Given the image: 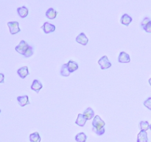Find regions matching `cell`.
I'll return each mask as SVG.
<instances>
[{
    "label": "cell",
    "mask_w": 151,
    "mask_h": 142,
    "mask_svg": "<svg viewBox=\"0 0 151 142\" xmlns=\"http://www.w3.org/2000/svg\"><path fill=\"white\" fill-rule=\"evenodd\" d=\"M106 125V123L104 121L102 120L99 115H96L94 116V120L92 121V126H93V131L98 135H102L105 133L106 130H105L104 127Z\"/></svg>",
    "instance_id": "1"
},
{
    "label": "cell",
    "mask_w": 151,
    "mask_h": 142,
    "mask_svg": "<svg viewBox=\"0 0 151 142\" xmlns=\"http://www.w3.org/2000/svg\"><path fill=\"white\" fill-rule=\"evenodd\" d=\"M42 87H43L42 84H41V83L37 79L34 80V81H32V85H31V89H32V90H34L35 92H36L37 93H39L40 90H41Z\"/></svg>",
    "instance_id": "11"
},
{
    "label": "cell",
    "mask_w": 151,
    "mask_h": 142,
    "mask_svg": "<svg viewBox=\"0 0 151 142\" xmlns=\"http://www.w3.org/2000/svg\"><path fill=\"white\" fill-rule=\"evenodd\" d=\"M98 64H100V68L102 70H106L111 67V63L109 62V59L106 56H103L101 59H100V60L98 61Z\"/></svg>",
    "instance_id": "4"
},
{
    "label": "cell",
    "mask_w": 151,
    "mask_h": 142,
    "mask_svg": "<svg viewBox=\"0 0 151 142\" xmlns=\"http://www.w3.org/2000/svg\"><path fill=\"white\" fill-rule=\"evenodd\" d=\"M144 105L147 108V109H149L150 110H151V97L148 98L147 100L145 101Z\"/></svg>",
    "instance_id": "23"
},
{
    "label": "cell",
    "mask_w": 151,
    "mask_h": 142,
    "mask_svg": "<svg viewBox=\"0 0 151 142\" xmlns=\"http://www.w3.org/2000/svg\"><path fill=\"white\" fill-rule=\"evenodd\" d=\"M150 130H151V124H150Z\"/></svg>",
    "instance_id": "28"
},
{
    "label": "cell",
    "mask_w": 151,
    "mask_h": 142,
    "mask_svg": "<svg viewBox=\"0 0 151 142\" xmlns=\"http://www.w3.org/2000/svg\"><path fill=\"white\" fill-rule=\"evenodd\" d=\"M149 84H150V85L151 86V78L149 79Z\"/></svg>",
    "instance_id": "27"
},
{
    "label": "cell",
    "mask_w": 151,
    "mask_h": 142,
    "mask_svg": "<svg viewBox=\"0 0 151 142\" xmlns=\"http://www.w3.org/2000/svg\"><path fill=\"white\" fill-rule=\"evenodd\" d=\"M28 12L29 11H28L27 7H26L25 6H23V7H18L17 8V13L21 18L27 17L28 15Z\"/></svg>",
    "instance_id": "14"
},
{
    "label": "cell",
    "mask_w": 151,
    "mask_h": 142,
    "mask_svg": "<svg viewBox=\"0 0 151 142\" xmlns=\"http://www.w3.org/2000/svg\"><path fill=\"white\" fill-rule=\"evenodd\" d=\"M0 112H1V109H0Z\"/></svg>",
    "instance_id": "29"
},
{
    "label": "cell",
    "mask_w": 151,
    "mask_h": 142,
    "mask_svg": "<svg viewBox=\"0 0 151 142\" xmlns=\"http://www.w3.org/2000/svg\"><path fill=\"white\" fill-rule=\"evenodd\" d=\"M17 101L18 103H19V104L21 106H26V105L30 104L29 101V97H28V96H27V95L22 96H18Z\"/></svg>",
    "instance_id": "8"
},
{
    "label": "cell",
    "mask_w": 151,
    "mask_h": 142,
    "mask_svg": "<svg viewBox=\"0 0 151 142\" xmlns=\"http://www.w3.org/2000/svg\"><path fill=\"white\" fill-rule=\"evenodd\" d=\"M86 118L85 116H84L83 114H78V118H77L76 121H75V124H78V126H80V127H84L86 124Z\"/></svg>",
    "instance_id": "9"
},
{
    "label": "cell",
    "mask_w": 151,
    "mask_h": 142,
    "mask_svg": "<svg viewBox=\"0 0 151 142\" xmlns=\"http://www.w3.org/2000/svg\"><path fill=\"white\" fill-rule=\"evenodd\" d=\"M19 25V24L18 22H9L7 23V26L10 29V33L12 35H15V34L20 32L21 30Z\"/></svg>",
    "instance_id": "3"
},
{
    "label": "cell",
    "mask_w": 151,
    "mask_h": 142,
    "mask_svg": "<svg viewBox=\"0 0 151 142\" xmlns=\"http://www.w3.org/2000/svg\"><path fill=\"white\" fill-rule=\"evenodd\" d=\"M137 142H148L147 132L140 131L137 135Z\"/></svg>",
    "instance_id": "12"
},
{
    "label": "cell",
    "mask_w": 151,
    "mask_h": 142,
    "mask_svg": "<svg viewBox=\"0 0 151 142\" xmlns=\"http://www.w3.org/2000/svg\"><path fill=\"white\" fill-rule=\"evenodd\" d=\"M86 139L87 136L84 133H80L75 136V140L77 142H86Z\"/></svg>",
    "instance_id": "20"
},
{
    "label": "cell",
    "mask_w": 151,
    "mask_h": 142,
    "mask_svg": "<svg viewBox=\"0 0 151 142\" xmlns=\"http://www.w3.org/2000/svg\"><path fill=\"white\" fill-rule=\"evenodd\" d=\"M17 73L22 78H26V76H27V75H29L28 67L27 66H25V67H22L19 68V69L17 70Z\"/></svg>",
    "instance_id": "10"
},
{
    "label": "cell",
    "mask_w": 151,
    "mask_h": 142,
    "mask_svg": "<svg viewBox=\"0 0 151 142\" xmlns=\"http://www.w3.org/2000/svg\"><path fill=\"white\" fill-rule=\"evenodd\" d=\"M67 66L69 70V72H75V70H77L78 69V63L74 62V61H69V62L67 63Z\"/></svg>",
    "instance_id": "17"
},
{
    "label": "cell",
    "mask_w": 151,
    "mask_h": 142,
    "mask_svg": "<svg viewBox=\"0 0 151 142\" xmlns=\"http://www.w3.org/2000/svg\"><path fill=\"white\" fill-rule=\"evenodd\" d=\"M76 41L78 43H79V44L85 46L88 44V39L84 33H81L76 37Z\"/></svg>",
    "instance_id": "6"
},
{
    "label": "cell",
    "mask_w": 151,
    "mask_h": 142,
    "mask_svg": "<svg viewBox=\"0 0 151 142\" xmlns=\"http://www.w3.org/2000/svg\"><path fill=\"white\" fill-rule=\"evenodd\" d=\"M142 28L147 33H151V21L150 22H148L147 25H145L144 27H142Z\"/></svg>",
    "instance_id": "24"
},
{
    "label": "cell",
    "mask_w": 151,
    "mask_h": 142,
    "mask_svg": "<svg viewBox=\"0 0 151 142\" xmlns=\"http://www.w3.org/2000/svg\"><path fill=\"white\" fill-rule=\"evenodd\" d=\"M41 29L43 30L44 33L48 34L50 33H52L55 30V26L54 25L49 23V22H44V25L41 26Z\"/></svg>",
    "instance_id": "5"
},
{
    "label": "cell",
    "mask_w": 151,
    "mask_h": 142,
    "mask_svg": "<svg viewBox=\"0 0 151 142\" xmlns=\"http://www.w3.org/2000/svg\"><path fill=\"white\" fill-rule=\"evenodd\" d=\"M29 141L30 142H41V136L39 133L35 132L29 135Z\"/></svg>",
    "instance_id": "19"
},
{
    "label": "cell",
    "mask_w": 151,
    "mask_h": 142,
    "mask_svg": "<svg viewBox=\"0 0 151 142\" xmlns=\"http://www.w3.org/2000/svg\"><path fill=\"white\" fill-rule=\"evenodd\" d=\"M71 72H69V70L68 68L67 64H64L61 66V68H60V75L64 77H67L70 75Z\"/></svg>",
    "instance_id": "18"
},
{
    "label": "cell",
    "mask_w": 151,
    "mask_h": 142,
    "mask_svg": "<svg viewBox=\"0 0 151 142\" xmlns=\"http://www.w3.org/2000/svg\"><path fill=\"white\" fill-rule=\"evenodd\" d=\"M83 114L84 116L86 118L87 120H91V118H94V112L91 107L87 108V109L84 111V112Z\"/></svg>",
    "instance_id": "16"
},
{
    "label": "cell",
    "mask_w": 151,
    "mask_h": 142,
    "mask_svg": "<svg viewBox=\"0 0 151 142\" xmlns=\"http://www.w3.org/2000/svg\"><path fill=\"white\" fill-rule=\"evenodd\" d=\"M118 62H120V63H129L131 62L130 56L128 53H125V52H121L119 55Z\"/></svg>",
    "instance_id": "7"
},
{
    "label": "cell",
    "mask_w": 151,
    "mask_h": 142,
    "mask_svg": "<svg viewBox=\"0 0 151 142\" xmlns=\"http://www.w3.org/2000/svg\"><path fill=\"white\" fill-rule=\"evenodd\" d=\"M150 19H149V18H147V17H145V18L144 19H143V21L142 22V23H141V25H142V27H144L145 25H147V23H148V22H150Z\"/></svg>",
    "instance_id": "25"
},
{
    "label": "cell",
    "mask_w": 151,
    "mask_h": 142,
    "mask_svg": "<svg viewBox=\"0 0 151 142\" xmlns=\"http://www.w3.org/2000/svg\"><path fill=\"white\" fill-rule=\"evenodd\" d=\"M29 46L28 45V44L26 41H24V40H22L15 49H16V50L19 53H20L22 55H24V53H26V51L29 48Z\"/></svg>",
    "instance_id": "2"
},
{
    "label": "cell",
    "mask_w": 151,
    "mask_h": 142,
    "mask_svg": "<svg viewBox=\"0 0 151 142\" xmlns=\"http://www.w3.org/2000/svg\"><path fill=\"white\" fill-rule=\"evenodd\" d=\"M57 14H58L57 11H56L54 8H52V7L49 8L48 10H47V12H46V16H47L49 19H55Z\"/></svg>",
    "instance_id": "15"
},
{
    "label": "cell",
    "mask_w": 151,
    "mask_h": 142,
    "mask_svg": "<svg viewBox=\"0 0 151 142\" xmlns=\"http://www.w3.org/2000/svg\"><path fill=\"white\" fill-rule=\"evenodd\" d=\"M139 128L141 131H147L150 129V124L147 121H142L139 123Z\"/></svg>",
    "instance_id": "21"
},
{
    "label": "cell",
    "mask_w": 151,
    "mask_h": 142,
    "mask_svg": "<svg viewBox=\"0 0 151 142\" xmlns=\"http://www.w3.org/2000/svg\"><path fill=\"white\" fill-rule=\"evenodd\" d=\"M132 22V18L129 16L128 14H124L122 15V16L121 17L120 22L122 25H125V26H128V25L131 24V22Z\"/></svg>",
    "instance_id": "13"
},
{
    "label": "cell",
    "mask_w": 151,
    "mask_h": 142,
    "mask_svg": "<svg viewBox=\"0 0 151 142\" xmlns=\"http://www.w3.org/2000/svg\"><path fill=\"white\" fill-rule=\"evenodd\" d=\"M4 75L2 73H0V84L1 83H4Z\"/></svg>",
    "instance_id": "26"
},
{
    "label": "cell",
    "mask_w": 151,
    "mask_h": 142,
    "mask_svg": "<svg viewBox=\"0 0 151 142\" xmlns=\"http://www.w3.org/2000/svg\"><path fill=\"white\" fill-rule=\"evenodd\" d=\"M32 54H33V48H32V47L29 46V48L27 49V50L26 53H24V56L26 58H29L31 56H32Z\"/></svg>",
    "instance_id": "22"
}]
</instances>
